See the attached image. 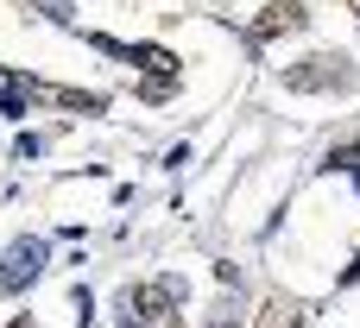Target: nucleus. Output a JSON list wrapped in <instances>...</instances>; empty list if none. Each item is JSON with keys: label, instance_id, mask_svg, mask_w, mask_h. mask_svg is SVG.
I'll use <instances>...</instances> for the list:
<instances>
[{"label": "nucleus", "instance_id": "f257e3e1", "mask_svg": "<svg viewBox=\"0 0 360 328\" xmlns=\"http://www.w3.org/2000/svg\"><path fill=\"white\" fill-rule=\"evenodd\" d=\"M38 272H44V240H32V234H25V240H13V247H6V265H0V297L25 291Z\"/></svg>", "mask_w": 360, "mask_h": 328}, {"label": "nucleus", "instance_id": "f03ea898", "mask_svg": "<svg viewBox=\"0 0 360 328\" xmlns=\"http://www.w3.org/2000/svg\"><path fill=\"white\" fill-rule=\"evenodd\" d=\"M171 297H177V284H133V291L120 297V322H127V328L165 322V316H171V310H165Z\"/></svg>", "mask_w": 360, "mask_h": 328}, {"label": "nucleus", "instance_id": "7ed1b4c3", "mask_svg": "<svg viewBox=\"0 0 360 328\" xmlns=\"http://www.w3.org/2000/svg\"><path fill=\"white\" fill-rule=\"evenodd\" d=\"M285 25H304V6L278 0L272 13H259V19H253V38H272V32H285Z\"/></svg>", "mask_w": 360, "mask_h": 328}, {"label": "nucleus", "instance_id": "20e7f679", "mask_svg": "<svg viewBox=\"0 0 360 328\" xmlns=\"http://www.w3.org/2000/svg\"><path fill=\"white\" fill-rule=\"evenodd\" d=\"M297 322H304V310H291V303H266L253 328H297Z\"/></svg>", "mask_w": 360, "mask_h": 328}, {"label": "nucleus", "instance_id": "39448f33", "mask_svg": "<svg viewBox=\"0 0 360 328\" xmlns=\"http://www.w3.org/2000/svg\"><path fill=\"white\" fill-rule=\"evenodd\" d=\"M32 6H38V13H51V19H70V6H76V0H32Z\"/></svg>", "mask_w": 360, "mask_h": 328}]
</instances>
